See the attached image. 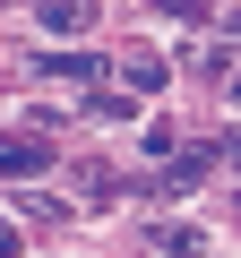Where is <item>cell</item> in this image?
<instances>
[{"label": "cell", "instance_id": "9c48e42d", "mask_svg": "<svg viewBox=\"0 0 241 258\" xmlns=\"http://www.w3.org/2000/svg\"><path fill=\"white\" fill-rule=\"evenodd\" d=\"M224 35H232V43H241V9H232V18H224Z\"/></svg>", "mask_w": 241, "mask_h": 258}, {"label": "cell", "instance_id": "8992f818", "mask_svg": "<svg viewBox=\"0 0 241 258\" xmlns=\"http://www.w3.org/2000/svg\"><path fill=\"white\" fill-rule=\"evenodd\" d=\"M164 9H172V18H190V26H207V18H215V0H164Z\"/></svg>", "mask_w": 241, "mask_h": 258}, {"label": "cell", "instance_id": "277c9868", "mask_svg": "<svg viewBox=\"0 0 241 258\" xmlns=\"http://www.w3.org/2000/svg\"><path fill=\"white\" fill-rule=\"evenodd\" d=\"M43 78H112V60H95V52H43Z\"/></svg>", "mask_w": 241, "mask_h": 258}, {"label": "cell", "instance_id": "5b68a950", "mask_svg": "<svg viewBox=\"0 0 241 258\" xmlns=\"http://www.w3.org/2000/svg\"><path fill=\"white\" fill-rule=\"evenodd\" d=\"M35 164H52V155H43L35 138H0V172H9V181H26Z\"/></svg>", "mask_w": 241, "mask_h": 258}, {"label": "cell", "instance_id": "ba28073f", "mask_svg": "<svg viewBox=\"0 0 241 258\" xmlns=\"http://www.w3.org/2000/svg\"><path fill=\"white\" fill-rule=\"evenodd\" d=\"M0 258H18V224H0Z\"/></svg>", "mask_w": 241, "mask_h": 258}, {"label": "cell", "instance_id": "52a82bcc", "mask_svg": "<svg viewBox=\"0 0 241 258\" xmlns=\"http://www.w3.org/2000/svg\"><path fill=\"white\" fill-rule=\"evenodd\" d=\"M215 155H224V164H241V129H224V138H215Z\"/></svg>", "mask_w": 241, "mask_h": 258}, {"label": "cell", "instance_id": "3957f363", "mask_svg": "<svg viewBox=\"0 0 241 258\" xmlns=\"http://www.w3.org/2000/svg\"><path fill=\"white\" fill-rule=\"evenodd\" d=\"M112 69H120V86H138V95H155V86H164V60H155V52H120Z\"/></svg>", "mask_w": 241, "mask_h": 258}, {"label": "cell", "instance_id": "7a4b0ae2", "mask_svg": "<svg viewBox=\"0 0 241 258\" xmlns=\"http://www.w3.org/2000/svg\"><path fill=\"white\" fill-rule=\"evenodd\" d=\"M198 181H207V147H181V155L155 172V189H172V198H181V189H198Z\"/></svg>", "mask_w": 241, "mask_h": 258}, {"label": "cell", "instance_id": "6da1fadb", "mask_svg": "<svg viewBox=\"0 0 241 258\" xmlns=\"http://www.w3.org/2000/svg\"><path fill=\"white\" fill-rule=\"evenodd\" d=\"M35 26L43 35H86L95 26V0H35Z\"/></svg>", "mask_w": 241, "mask_h": 258}]
</instances>
